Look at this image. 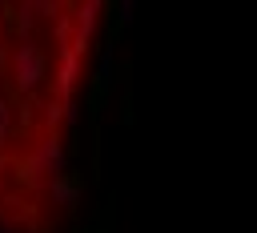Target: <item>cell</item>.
I'll list each match as a JSON object with an SVG mask.
<instances>
[{
	"mask_svg": "<svg viewBox=\"0 0 257 233\" xmlns=\"http://www.w3.org/2000/svg\"><path fill=\"white\" fill-rule=\"evenodd\" d=\"M100 8H104V0H80L76 4V20H80V48L88 52V44H92V32H96V20H100Z\"/></svg>",
	"mask_w": 257,
	"mask_h": 233,
	"instance_id": "obj_1",
	"label": "cell"
}]
</instances>
